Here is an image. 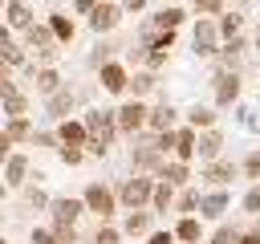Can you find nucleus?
I'll list each match as a JSON object with an SVG mask.
<instances>
[{
  "instance_id": "a18cd8bd",
  "label": "nucleus",
  "mask_w": 260,
  "mask_h": 244,
  "mask_svg": "<svg viewBox=\"0 0 260 244\" xmlns=\"http://www.w3.org/2000/svg\"><path fill=\"white\" fill-rule=\"evenodd\" d=\"M256 49H260V37H256Z\"/></svg>"
},
{
  "instance_id": "a211bd4d",
  "label": "nucleus",
  "mask_w": 260,
  "mask_h": 244,
  "mask_svg": "<svg viewBox=\"0 0 260 244\" xmlns=\"http://www.w3.org/2000/svg\"><path fill=\"white\" fill-rule=\"evenodd\" d=\"M219 146H223L219 130H207V134L199 138V155H203V159H215V155H219Z\"/></svg>"
},
{
  "instance_id": "79ce46f5",
  "label": "nucleus",
  "mask_w": 260,
  "mask_h": 244,
  "mask_svg": "<svg viewBox=\"0 0 260 244\" xmlns=\"http://www.w3.org/2000/svg\"><path fill=\"white\" fill-rule=\"evenodd\" d=\"M142 4H146V0H122V8H130V12H138Z\"/></svg>"
},
{
  "instance_id": "f3484780",
  "label": "nucleus",
  "mask_w": 260,
  "mask_h": 244,
  "mask_svg": "<svg viewBox=\"0 0 260 244\" xmlns=\"http://www.w3.org/2000/svg\"><path fill=\"white\" fill-rule=\"evenodd\" d=\"M223 211H228V195H223V191H215V195L203 199V216H207V220H219Z\"/></svg>"
},
{
  "instance_id": "4be33fe9",
  "label": "nucleus",
  "mask_w": 260,
  "mask_h": 244,
  "mask_svg": "<svg viewBox=\"0 0 260 244\" xmlns=\"http://www.w3.org/2000/svg\"><path fill=\"white\" fill-rule=\"evenodd\" d=\"M175 236H179L183 244H195V240L203 236V232H199V220H191V216H187V220H183V224L175 228Z\"/></svg>"
},
{
  "instance_id": "ddd939ff",
  "label": "nucleus",
  "mask_w": 260,
  "mask_h": 244,
  "mask_svg": "<svg viewBox=\"0 0 260 244\" xmlns=\"http://www.w3.org/2000/svg\"><path fill=\"white\" fill-rule=\"evenodd\" d=\"M0 98H4L8 118H20V114H24V98L16 94V85H12V81H4V85H0Z\"/></svg>"
},
{
  "instance_id": "aec40b11",
  "label": "nucleus",
  "mask_w": 260,
  "mask_h": 244,
  "mask_svg": "<svg viewBox=\"0 0 260 244\" xmlns=\"http://www.w3.org/2000/svg\"><path fill=\"white\" fill-rule=\"evenodd\" d=\"M0 138H8V142H20V138H28V118H24V114H20V118H12V122H8V130H4Z\"/></svg>"
},
{
  "instance_id": "c85d7f7f",
  "label": "nucleus",
  "mask_w": 260,
  "mask_h": 244,
  "mask_svg": "<svg viewBox=\"0 0 260 244\" xmlns=\"http://www.w3.org/2000/svg\"><path fill=\"white\" fill-rule=\"evenodd\" d=\"M187 118H191V126H195V130H199V126H211V122H215V114H211L207 106H195V110H191Z\"/></svg>"
},
{
  "instance_id": "9d476101",
  "label": "nucleus",
  "mask_w": 260,
  "mask_h": 244,
  "mask_svg": "<svg viewBox=\"0 0 260 244\" xmlns=\"http://www.w3.org/2000/svg\"><path fill=\"white\" fill-rule=\"evenodd\" d=\"M215 33H219V28H215L211 20H199V28H195V53H203V57L215 53Z\"/></svg>"
},
{
  "instance_id": "f257e3e1",
  "label": "nucleus",
  "mask_w": 260,
  "mask_h": 244,
  "mask_svg": "<svg viewBox=\"0 0 260 244\" xmlns=\"http://www.w3.org/2000/svg\"><path fill=\"white\" fill-rule=\"evenodd\" d=\"M85 126H89V155H106V146H110V138H114V130H118V110L110 114V110H89L85 114Z\"/></svg>"
},
{
  "instance_id": "a878e982",
  "label": "nucleus",
  "mask_w": 260,
  "mask_h": 244,
  "mask_svg": "<svg viewBox=\"0 0 260 244\" xmlns=\"http://www.w3.org/2000/svg\"><path fill=\"white\" fill-rule=\"evenodd\" d=\"M162 179H171V183H187V159H179V163L162 167Z\"/></svg>"
},
{
  "instance_id": "0eeeda50",
  "label": "nucleus",
  "mask_w": 260,
  "mask_h": 244,
  "mask_svg": "<svg viewBox=\"0 0 260 244\" xmlns=\"http://www.w3.org/2000/svg\"><path fill=\"white\" fill-rule=\"evenodd\" d=\"M126 85H130L126 69H122V65H114V61H106V65H102V89H110V94H122Z\"/></svg>"
},
{
  "instance_id": "72a5a7b5",
  "label": "nucleus",
  "mask_w": 260,
  "mask_h": 244,
  "mask_svg": "<svg viewBox=\"0 0 260 244\" xmlns=\"http://www.w3.org/2000/svg\"><path fill=\"white\" fill-rule=\"evenodd\" d=\"M61 163H69V167H77V163H81V150L65 142V146H61Z\"/></svg>"
},
{
  "instance_id": "1a4fd4ad",
  "label": "nucleus",
  "mask_w": 260,
  "mask_h": 244,
  "mask_svg": "<svg viewBox=\"0 0 260 244\" xmlns=\"http://www.w3.org/2000/svg\"><path fill=\"white\" fill-rule=\"evenodd\" d=\"M81 207H85V199H53V220L57 224H73L81 216Z\"/></svg>"
},
{
  "instance_id": "9b49d317",
  "label": "nucleus",
  "mask_w": 260,
  "mask_h": 244,
  "mask_svg": "<svg viewBox=\"0 0 260 244\" xmlns=\"http://www.w3.org/2000/svg\"><path fill=\"white\" fill-rule=\"evenodd\" d=\"M195 150H199L195 126H183V130H175V155H179V159H191Z\"/></svg>"
},
{
  "instance_id": "dca6fc26",
  "label": "nucleus",
  "mask_w": 260,
  "mask_h": 244,
  "mask_svg": "<svg viewBox=\"0 0 260 244\" xmlns=\"http://www.w3.org/2000/svg\"><path fill=\"white\" fill-rule=\"evenodd\" d=\"M24 171H28V159H24V155H12L4 175H8V183H12V187H20V183H24Z\"/></svg>"
},
{
  "instance_id": "6e6552de",
  "label": "nucleus",
  "mask_w": 260,
  "mask_h": 244,
  "mask_svg": "<svg viewBox=\"0 0 260 244\" xmlns=\"http://www.w3.org/2000/svg\"><path fill=\"white\" fill-rule=\"evenodd\" d=\"M236 98H240V77H236V73H219V77H215V102L228 106V102H236Z\"/></svg>"
},
{
  "instance_id": "b1692460",
  "label": "nucleus",
  "mask_w": 260,
  "mask_h": 244,
  "mask_svg": "<svg viewBox=\"0 0 260 244\" xmlns=\"http://www.w3.org/2000/svg\"><path fill=\"white\" fill-rule=\"evenodd\" d=\"M203 179H211V183H228V179H232V163H211V167L203 171Z\"/></svg>"
},
{
  "instance_id": "7c9ffc66",
  "label": "nucleus",
  "mask_w": 260,
  "mask_h": 244,
  "mask_svg": "<svg viewBox=\"0 0 260 244\" xmlns=\"http://www.w3.org/2000/svg\"><path fill=\"white\" fill-rule=\"evenodd\" d=\"M32 244H61V236H57V228L49 232V228H32Z\"/></svg>"
},
{
  "instance_id": "c756f323",
  "label": "nucleus",
  "mask_w": 260,
  "mask_h": 244,
  "mask_svg": "<svg viewBox=\"0 0 260 244\" xmlns=\"http://www.w3.org/2000/svg\"><path fill=\"white\" fill-rule=\"evenodd\" d=\"M179 20H183V8H162V12H158V24H162V28H175Z\"/></svg>"
},
{
  "instance_id": "6ab92c4d",
  "label": "nucleus",
  "mask_w": 260,
  "mask_h": 244,
  "mask_svg": "<svg viewBox=\"0 0 260 244\" xmlns=\"http://www.w3.org/2000/svg\"><path fill=\"white\" fill-rule=\"evenodd\" d=\"M69 106H73V94H69V89H57V94L49 98V114H53V118H61Z\"/></svg>"
},
{
  "instance_id": "412c9836",
  "label": "nucleus",
  "mask_w": 260,
  "mask_h": 244,
  "mask_svg": "<svg viewBox=\"0 0 260 244\" xmlns=\"http://www.w3.org/2000/svg\"><path fill=\"white\" fill-rule=\"evenodd\" d=\"M146 224H150V216H146L142 207H130V216H126V232L138 236V232H146Z\"/></svg>"
},
{
  "instance_id": "c03bdc74",
  "label": "nucleus",
  "mask_w": 260,
  "mask_h": 244,
  "mask_svg": "<svg viewBox=\"0 0 260 244\" xmlns=\"http://www.w3.org/2000/svg\"><path fill=\"white\" fill-rule=\"evenodd\" d=\"M191 4H199V8H207V0H191Z\"/></svg>"
},
{
  "instance_id": "473e14b6",
  "label": "nucleus",
  "mask_w": 260,
  "mask_h": 244,
  "mask_svg": "<svg viewBox=\"0 0 260 244\" xmlns=\"http://www.w3.org/2000/svg\"><path fill=\"white\" fill-rule=\"evenodd\" d=\"M150 85H154V77H150V73H138V77L130 81V89H134V94H146Z\"/></svg>"
},
{
  "instance_id": "bb28decb",
  "label": "nucleus",
  "mask_w": 260,
  "mask_h": 244,
  "mask_svg": "<svg viewBox=\"0 0 260 244\" xmlns=\"http://www.w3.org/2000/svg\"><path fill=\"white\" fill-rule=\"evenodd\" d=\"M0 53H4V61H8V65H20V61H24V53H20L8 37H0Z\"/></svg>"
},
{
  "instance_id": "37998d69",
  "label": "nucleus",
  "mask_w": 260,
  "mask_h": 244,
  "mask_svg": "<svg viewBox=\"0 0 260 244\" xmlns=\"http://www.w3.org/2000/svg\"><path fill=\"white\" fill-rule=\"evenodd\" d=\"M240 244H260V236H256V232H248V236H240Z\"/></svg>"
},
{
  "instance_id": "58836bf2",
  "label": "nucleus",
  "mask_w": 260,
  "mask_h": 244,
  "mask_svg": "<svg viewBox=\"0 0 260 244\" xmlns=\"http://www.w3.org/2000/svg\"><path fill=\"white\" fill-rule=\"evenodd\" d=\"M244 171H248V175H252V179H256V175H260V155H252V159H248V163H244Z\"/></svg>"
},
{
  "instance_id": "2f4dec72",
  "label": "nucleus",
  "mask_w": 260,
  "mask_h": 244,
  "mask_svg": "<svg viewBox=\"0 0 260 244\" xmlns=\"http://www.w3.org/2000/svg\"><path fill=\"white\" fill-rule=\"evenodd\" d=\"M236 28H240V16H236V12H228V16L219 20V33H228V37H236Z\"/></svg>"
},
{
  "instance_id": "ea45409f",
  "label": "nucleus",
  "mask_w": 260,
  "mask_h": 244,
  "mask_svg": "<svg viewBox=\"0 0 260 244\" xmlns=\"http://www.w3.org/2000/svg\"><path fill=\"white\" fill-rule=\"evenodd\" d=\"M73 4H77V12H93L102 0H73Z\"/></svg>"
},
{
  "instance_id": "393cba45",
  "label": "nucleus",
  "mask_w": 260,
  "mask_h": 244,
  "mask_svg": "<svg viewBox=\"0 0 260 244\" xmlns=\"http://www.w3.org/2000/svg\"><path fill=\"white\" fill-rule=\"evenodd\" d=\"M49 28L57 33V41H73V20H65V16H53V20H49Z\"/></svg>"
},
{
  "instance_id": "423d86ee",
  "label": "nucleus",
  "mask_w": 260,
  "mask_h": 244,
  "mask_svg": "<svg viewBox=\"0 0 260 244\" xmlns=\"http://www.w3.org/2000/svg\"><path fill=\"white\" fill-rule=\"evenodd\" d=\"M53 37H57V33H53V28H45V24H28V28H24L28 49H37V53H45V57L53 53V49H49V45H53Z\"/></svg>"
},
{
  "instance_id": "f8f14e48",
  "label": "nucleus",
  "mask_w": 260,
  "mask_h": 244,
  "mask_svg": "<svg viewBox=\"0 0 260 244\" xmlns=\"http://www.w3.org/2000/svg\"><path fill=\"white\" fill-rule=\"evenodd\" d=\"M61 142H69V146H81V142H89V126L85 122H61Z\"/></svg>"
},
{
  "instance_id": "7ed1b4c3",
  "label": "nucleus",
  "mask_w": 260,
  "mask_h": 244,
  "mask_svg": "<svg viewBox=\"0 0 260 244\" xmlns=\"http://www.w3.org/2000/svg\"><path fill=\"white\" fill-rule=\"evenodd\" d=\"M118 195H122V203H126V207H142V203L154 195V183H150V179H142V175H134V179H126V183H122V191H118Z\"/></svg>"
},
{
  "instance_id": "4c0bfd02",
  "label": "nucleus",
  "mask_w": 260,
  "mask_h": 244,
  "mask_svg": "<svg viewBox=\"0 0 260 244\" xmlns=\"http://www.w3.org/2000/svg\"><path fill=\"white\" fill-rule=\"evenodd\" d=\"M195 203H199V195H195V191H183V195H179V211H191Z\"/></svg>"
},
{
  "instance_id": "20e7f679",
  "label": "nucleus",
  "mask_w": 260,
  "mask_h": 244,
  "mask_svg": "<svg viewBox=\"0 0 260 244\" xmlns=\"http://www.w3.org/2000/svg\"><path fill=\"white\" fill-rule=\"evenodd\" d=\"M85 207H89V211H98V216L106 220V216L114 211V191H110V187H102V183H89V187H85Z\"/></svg>"
},
{
  "instance_id": "cd10ccee",
  "label": "nucleus",
  "mask_w": 260,
  "mask_h": 244,
  "mask_svg": "<svg viewBox=\"0 0 260 244\" xmlns=\"http://www.w3.org/2000/svg\"><path fill=\"white\" fill-rule=\"evenodd\" d=\"M37 89H41V94H57V73H53V69H41V73H37Z\"/></svg>"
},
{
  "instance_id": "39448f33",
  "label": "nucleus",
  "mask_w": 260,
  "mask_h": 244,
  "mask_svg": "<svg viewBox=\"0 0 260 244\" xmlns=\"http://www.w3.org/2000/svg\"><path fill=\"white\" fill-rule=\"evenodd\" d=\"M118 16H122L118 4H98V8L89 12V28H93V33H110V28L118 24Z\"/></svg>"
},
{
  "instance_id": "a19ab883",
  "label": "nucleus",
  "mask_w": 260,
  "mask_h": 244,
  "mask_svg": "<svg viewBox=\"0 0 260 244\" xmlns=\"http://www.w3.org/2000/svg\"><path fill=\"white\" fill-rule=\"evenodd\" d=\"M150 244H175V236H171V232H154V236H150Z\"/></svg>"
},
{
  "instance_id": "e433bc0d",
  "label": "nucleus",
  "mask_w": 260,
  "mask_h": 244,
  "mask_svg": "<svg viewBox=\"0 0 260 244\" xmlns=\"http://www.w3.org/2000/svg\"><path fill=\"white\" fill-rule=\"evenodd\" d=\"M93 244H118V232H114V228H98Z\"/></svg>"
},
{
  "instance_id": "5701e85b",
  "label": "nucleus",
  "mask_w": 260,
  "mask_h": 244,
  "mask_svg": "<svg viewBox=\"0 0 260 244\" xmlns=\"http://www.w3.org/2000/svg\"><path fill=\"white\" fill-rule=\"evenodd\" d=\"M171 187H175L171 179H167V183H154V195H150V203H154L158 211H162V207H171V195H175Z\"/></svg>"
},
{
  "instance_id": "f03ea898",
  "label": "nucleus",
  "mask_w": 260,
  "mask_h": 244,
  "mask_svg": "<svg viewBox=\"0 0 260 244\" xmlns=\"http://www.w3.org/2000/svg\"><path fill=\"white\" fill-rule=\"evenodd\" d=\"M150 122V110L142 106V102H126L122 110H118V130L122 134H134V130H142Z\"/></svg>"
},
{
  "instance_id": "2eb2a0df",
  "label": "nucleus",
  "mask_w": 260,
  "mask_h": 244,
  "mask_svg": "<svg viewBox=\"0 0 260 244\" xmlns=\"http://www.w3.org/2000/svg\"><path fill=\"white\" fill-rule=\"evenodd\" d=\"M8 24H12V28H28V24H32V12H28L20 0H8Z\"/></svg>"
},
{
  "instance_id": "f704fd0d",
  "label": "nucleus",
  "mask_w": 260,
  "mask_h": 244,
  "mask_svg": "<svg viewBox=\"0 0 260 244\" xmlns=\"http://www.w3.org/2000/svg\"><path fill=\"white\" fill-rule=\"evenodd\" d=\"M244 211H260V187H252V191L244 195Z\"/></svg>"
},
{
  "instance_id": "4468645a",
  "label": "nucleus",
  "mask_w": 260,
  "mask_h": 244,
  "mask_svg": "<svg viewBox=\"0 0 260 244\" xmlns=\"http://www.w3.org/2000/svg\"><path fill=\"white\" fill-rule=\"evenodd\" d=\"M146 126H150L154 134H158V130H171V126H175V110H171L167 102H162V106H154V110H150V122H146Z\"/></svg>"
},
{
  "instance_id": "c9c22d12",
  "label": "nucleus",
  "mask_w": 260,
  "mask_h": 244,
  "mask_svg": "<svg viewBox=\"0 0 260 244\" xmlns=\"http://www.w3.org/2000/svg\"><path fill=\"white\" fill-rule=\"evenodd\" d=\"M211 244H240V236H236V232H232V228H219V232H215V240H211Z\"/></svg>"
}]
</instances>
